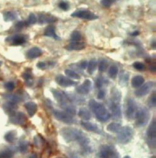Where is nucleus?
<instances>
[{
  "mask_svg": "<svg viewBox=\"0 0 156 158\" xmlns=\"http://www.w3.org/2000/svg\"><path fill=\"white\" fill-rule=\"evenodd\" d=\"M43 35L49 38H52L56 40H60L61 38L58 36L56 33L55 27L53 25H49L46 28Z\"/></svg>",
  "mask_w": 156,
  "mask_h": 158,
  "instance_id": "6ab92c4d",
  "label": "nucleus"
},
{
  "mask_svg": "<svg viewBox=\"0 0 156 158\" xmlns=\"http://www.w3.org/2000/svg\"><path fill=\"white\" fill-rule=\"evenodd\" d=\"M89 106L99 121L105 123L111 118V114L102 103L94 99H91L89 102Z\"/></svg>",
  "mask_w": 156,
  "mask_h": 158,
  "instance_id": "f03ea898",
  "label": "nucleus"
},
{
  "mask_svg": "<svg viewBox=\"0 0 156 158\" xmlns=\"http://www.w3.org/2000/svg\"><path fill=\"white\" fill-rule=\"evenodd\" d=\"M27 118L26 117L25 114L21 112L18 113L16 116H13V123L17 124H20L23 125L26 123L27 122Z\"/></svg>",
  "mask_w": 156,
  "mask_h": 158,
  "instance_id": "b1692460",
  "label": "nucleus"
},
{
  "mask_svg": "<svg viewBox=\"0 0 156 158\" xmlns=\"http://www.w3.org/2000/svg\"><path fill=\"white\" fill-rule=\"evenodd\" d=\"M36 66L39 68V69H45L46 67V64L43 61H40V62H38L37 63V65Z\"/></svg>",
  "mask_w": 156,
  "mask_h": 158,
  "instance_id": "09e8293b",
  "label": "nucleus"
},
{
  "mask_svg": "<svg viewBox=\"0 0 156 158\" xmlns=\"http://www.w3.org/2000/svg\"><path fill=\"white\" fill-rule=\"evenodd\" d=\"M27 23L26 21H20L19 22H18L16 25H15V27L17 30L19 29H22L23 28H24L25 26H27Z\"/></svg>",
  "mask_w": 156,
  "mask_h": 158,
  "instance_id": "37998d69",
  "label": "nucleus"
},
{
  "mask_svg": "<svg viewBox=\"0 0 156 158\" xmlns=\"http://www.w3.org/2000/svg\"><path fill=\"white\" fill-rule=\"evenodd\" d=\"M16 135L17 133L16 131H11L5 136V139L7 142L12 143L15 141L16 138Z\"/></svg>",
  "mask_w": 156,
  "mask_h": 158,
  "instance_id": "c756f323",
  "label": "nucleus"
},
{
  "mask_svg": "<svg viewBox=\"0 0 156 158\" xmlns=\"http://www.w3.org/2000/svg\"><path fill=\"white\" fill-rule=\"evenodd\" d=\"M60 135L68 143L76 141L83 148L88 147L89 143V138L81 131L74 127H63L60 131Z\"/></svg>",
  "mask_w": 156,
  "mask_h": 158,
  "instance_id": "f257e3e1",
  "label": "nucleus"
},
{
  "mask_svg": "<svg viewBox=\"0 0 156 158\" xmlns=\"http://www.w3.org/2000/svg\"><path fill=\"white\" fill-rule=\"evenodd\" d=\"M19 149L21 152H26L28 151V143L26 141H23L20 143Z\"/></svg>",
  "mask_w": 156,
  "mask_h": 158,
  "instance_id": "58836bf2",
  "label": "nucleus"
},
{
  "mask_svg": "<svg viewBox=\"0 0 156 158\" xmlns=\"http://www.w3.org/2000/svg\"><path fill=\"white\" fill-rule=\"evenodd\" d=\"M101 158H119V153L111 146L103 145L100 151Z\"/></svg>",
  "mask_w": 156,
  "mask_h": 158,
  "instance_id": "9d476101",
  "label": "nucleus"
},
{
  "mask_svg": "<svg viewBox=\"0 0 156 158\" xmlns=\"http://www.w3.org/2000/svg\"><path fill=\"white\" fill-rule=\"evenodd\" d=\"M24 107L27 110L28 114L30 117L33 116L38 110L37 104L34 102H28L24 104Z\"/></svg>",
  "mask_w": 156,
  "mask_h": 158,
  "instance_id": "aec40b11",
  "label": "nucleus"
},
{
  "mask_svg": "<svg viewBox=\"0 0 156 158\" xmlns=\"http://www.w3.org/2000/svg\"><path fill=\"white\" fill-rule=\"evenodd\" d=\"M88 62L86 60L82 61L80 63L79 66L81 69H85L88 66Z\"/></svg>",
  "mask_w": 156,
  "mask_h": 158,
  "instance_id": "de8ad7c7",
  "label": "nucleus"
},
{
  "mask_svg": "<svg viewBox=\"0 0 156 158\" xmlns=\"http://www.w3.org/2000/svg\"><path fill=\"white\" fill-rule=\"evenodd\" d=\"M71 16L73 18H77L89 21L95 20L99 18L97 15L87 10H77L73 12Z\"/></svg>",
  "mask_w": 156,
  "mask_h": 158,
  "instance_id": "0eeeda50",
  "label": "nucleus"
},
{
  "mask_svg": "<svg viewBox=\"0 0 156 158\" xmlns=\"http://www.w3.org/2000/svg\"><path fill=\"white\" fill-rule=\"evenodd\" d=\"M51 92L53 96L60 104V106L68 113L74 115L76 114V108L71 102L70 99L63 91L56 89H51Z\"/></svg>",
  "mask_w": 156,
  "mask_h": 158,
  "instance_id": "7ed1b4c3",
  "label": "nucleus"
},
{
  "mask_svg": "<svg viewBox=\"0 0 156 158\" xmlns=\"http://www.w3.org/2000/svg\"><path fill=\"white\" fill-rule=\"evenodd\" d=\"M154 86V83L152 81H149L145 83L140 88L135 91V94L137 97L141 98L147 95Z\"/></svg>",
  "mask_w": 156,
  "mask_h": 158,
  "instance_id": "4468645a",
  "label": "nucleus"
},
{
  "mask_svg": "<svg viewBox=\"0 0 156 158\" xmlns=\"http://www.w3.org/2000/svg\"><path fill=\"white\" fill-rule=\"evenodd\" d=\"M81 124L82 127L88 131H91V132H97V131H99L97 126L94 123L88 121H82Z\"/></svg>",
  "mask_w": 156,
  "mask_h": 158,
  "instance_id": "4be33fe9",
  "label": "nucleus"
},
{
  "mask_svg": "<svg viewBox=\"0 0 156 158\" xmlns=\"http://www.w3.org/2000/svg\"><path fill=\"white\" fill-rule=\"evenodd\" d=\"M117 141L119 143L125 144L129 143L134 137V130L131 126L122 127L120 131L117 133Z\"/></svg>",
  "mask_w": 156,
  "mask_h": 158,
  "instance_id": "39448f33",
  "label": "nucleus"
},
{
  "mask_svg": "<svg viewBox=\"0 0 156 158\" xmlns=\"http://www.w3.org/2000/svg\"><path fill=\"white\" fill-rule=\"evenodd\" d=\"M97 65V62L95 59H92L88 64V73L92 75L96 71Z\"/></svg>",
  "mask_w": 156,
  "mask_h": 158,
  "instance_id": "c85d7f7f",
  "label": "nucleus"
},
{
  "mask_svg": "<svg viewBox=\"0 0 156 158\" xmlns=\"http://www.w3.org/2000/svg\"><path fill=\"white\" fill-rule=\"evenodd\" d=\"M118 68L116 65H112L110 66V68H109V71H108V74L110 77L113 78V79H115L117 76V75L118 74Z\"/></svg>",
  "mask_w": 156,
  "mask_h": 158,
  "instance_id": "2f4dec72",
  "label": "nucleus"
},
{
  "mask_svg": "<svg viewBox=\"0 0 156 158\" xmlns=\"http://www.w3.org/2000/svg\"><path fill=\"white\" fill-rule=\"evenodd\" d=\"M96 85L97 86V87L98 88H101L102 85H103V81H102V79L101 78H98L97 80H96Z\"/></svg>",
  "mask_w": 156,
  "mask_h": 158,
  "instance_id": "8fccbe9b",
  "label": "nucleus"
},
{
  "mask_svg": "<svg viewBox=\"0 0 156 158\" xmlns=\"http://www.w3.org/2000/svg\"><path fill=\"white\" fill-rule=\"evenodd\" d=\"M33 142H34V144L36 147L37 148H41L44 143V140L43 138V137L40 135H37L36 136H35L34 139H33Z\"/></svg>",
  "mask_w": 156,
  "mask_h": 158,
  "instance_id": "72a5a7b5",
  "label": "nucleus"
},
{
  "mask_svg": "<svg viewBox=\"0 0 156 158\" xmlns=\"http://www.w3.org/2000/svg\"><path fill=\"white\" fill-rule=\"evenodd\" d=\"M57 21V18L50 14H40L39 15L38 22L39 24H43L45 23H53Z\"/></svg>",
  "mask_w": 156,
  "mask_h": 158,
  "instance_id": "f3484780",
  "label": "nucleus"
},
{
  "mask_svg": "<svg viewBox=\"0 0 156 158\" xmlns=\"http://www.w3.org/2000/svg\"><path fill=\"white\" fill-rule=\"evenodd\" d=\"M114 0H101V4L106 8H109Z\"/></svg>",
  "mask_w": 156,
  "mask_h": 158,
  "instance_id": "ea45409f",
  "label": "nucleus"
},
{
  "mask_svg": "<svg viewBox=\"0 0 156 158\" xmlns=\"http://www.w3.org/2000/svg\"><path fill=\"white\" fill-rule=\"evenodd\" d=\"M129 79V74L126 71H122L119 76V83L121 86H126Z\"/></svg>",
  "mask_w": 156,
  "mask_h": 158,
  "instance_id": "412c9836",
  "label": "nucleus"
},
{
  "mask_svg": "<svg viewBox=\"0 0 156 158\" xmlns=\"http://www.w3.org/2000/svg\"><path fill=\"white\" fill-rule=\"evenodd\" d=\"M18 17V14L15 11H7L3 13V19L5 21L9 22L16 19Z\"/></svg>",
  "mask_w": 156,
  "mask_h": 158,
  "instance_id": "bb28decb",
  "label": "nucleus"
},
{
  "mask_svg": "<svg viewBox=\"0 0 156 158\" xmlns=\"http://www.w3.org/2000/svg\"><path fill=\"white\" fill-rule=\"evenodd\" d=\"M149 104L150 106L152 107H155V104H156V96H155V94H153L150 99H149Z\"/></svg>",
  "mask_w": 156,
  "mask_h": 158,
  "instance_id": "79ce46f5",
  "label": "nucleus"
},
{
  "mask_svg": "<svg viewBox=\"0 0 156 158\" xmlns=\"http://www.w3.org/2000/svg\"><path fill=\"white\" fill-rule=\"evenodd\" d=\"M121 93L116 88H113L111 91V98L110 101V109L112 114L116 118H120L121 117V109L120 106L121 101Z\"/></svg>",
  "mask_w": 156,
  "mask_h": 158,
  "instance_id": "20e7f679",
  "label": "nucleus"
},
{
  "mask_svg": "<svg viewBox=\"0 0 156 158\" xmlns=\"http://www.w3.org/2000/svg\"><path fill=\"white\" fill-rule=\"evenodd\" d=\"M121 127L122 126L120 123L113 122L107 126L106 129L109 132H111L113 133H117L121 129Z\"/></svg>",
  "mask_w": 156,
  "mask_h": 158,
  "instance_id": "a878e982",
  "label": "nucleus"
},
{
  "mask_svg": "<svg viewBox=\"0 0 156 158\" xmlns=\"http://www.w3.org/2000/svg\"><path fill=\"white\" fill-rule=\"evenodd\" d=\"M144 78L141 76H136L133 77L131 80V85L134 88H138L141 86L144 83Z\"/></svg>",
  "mask_w": 156,
  "mask_h": 158,
  "instance_id": "5701e85b",
  "label": "nucleus"
},
{
  "mask_svg": "<svg viewBox=\"0 0 156 158\" xmlns=\"http://www.w3.org/2000/svg\"><path fill=\"white\" fill-rule=\"evenodd\" d=\"M37 21H38V19H37L36 15L33 13H31L28 16V20L26 22H27V25L29 26V25H32V24L36 23Z\"/></svg>",
  "mask_w": 156,
  "mask_h": 158,
  "instance_id": "e433bc0d",
  "label": "nucleus"
},
{
  "mask_svg": "<svg viewBox=\"0 0 156 158\" xmlns=\"http://www.w3.org/2000/svg\"><path fill=\"white\" fill-rule=\"evenodd\" d=\"M56 158H64V157H56Z\"/></svg>",
  "mask_w": 156,
  "mask_h": 158,
  "instance_id": "4d7b16f0",
  "label": "nucleus"
},
{
  "mask_svg": "<svg viewBox=\"0 0 156 158\" xmlns=\"http://www.w3.org/2000/svg\"><path fill=\"white\" fill-rule=\"evenodd\" d=\"M24 79V80L27 81H30L32 79V75H31V73H30L29 71H27V72H25L22 75Z\"/></svg>",
  "mask_w": 156,
  "mask_h": 158,
  "instance_id": "c03bdc74",
  "label": "nucleus"
},
{
  "mask_svg": "<svg viewBox=\"0 0 156 158\" xmlns=\"http://www.w3.org/2000/svg\"><path fill=\"white\" fill-rule=\"evenodd\" d=\"M106 96V93L104 90H100L98 93H97V98L99 99H102L105 98Z\"/></svg>",
  "mask_w": 156,
  "mask_h": 158,
  "instance_id": "49530a36",
  "label": "nucleus"
},
{
  "mask_svg": "<svg viewBox=\"0 0 156 158\" xmlns=\"http://www.w3.org/2000/svg\"><path fill=\"white\" fill-rule=\"evenodd\" d=\"M55 81L58 85L63 88L72 87L77 84V82L72 81L70 78L62 74H58L55 78Z\"/></svg>",
  "mask_w": 156,
  "mask_h": 158,
  "instance_id": "f8f14e48",
  "label": "nucleus"
},
{
  "mask_svg": "<svg viewBox=\"0 0 156 158\" xmlns=\"http://www.w3.org/2000/svg\"><path fill=\"white\" fill-rule=\"evenodd\" d=\"M79 116L84 121H88L91 118V114L90 111L86 108H81L78 112Z\"/></svg>",
  "mask_w": 156,
  "mask_h": 158,
  "instance_id": "393cba45",
  "label": "nucleus"
},
{
  "mask_svg": "<svg viewBox=\"0 0 156 158\" xmlns=\"http://www.w3.org/2000/svg\"><path fill=\"white\" fill-rule=\"evenodd\" d=\"M59 7L63 11H68L69 8V5L65 2H61L59 4Z\"/></svg>",
  "mask_w": 156,
  "mask_h": 158,
  "instance_id": "a18cd8bd",
  "label": "nucleus"
},
{
  "mask_svg": "<svg viewBox=\"0 0 156 158\" xmlns=\"http://www.w3.org/2000/svg\"><path fill=\"white\" fill-rule=\"evenodd\" d=\"M16 108V104L13 102H8L3 105V109L6 113L10 115H14V110Z\"/></svg>",
  "mask_w": 156,
  "mask_h": 158,
  "instance_id": "cd10ccee",
  "label": "nucleus"
},
{
  "mask_svg": "<svg viewBox=\"0 0 156 158\" xmlns=\"http://www.w3.org/2000/svg\"><path fill=\"white\" fill-rule=\"evenodd\" d=\"M138 110V105L136 101L133 99H129L127 100L125 108L126 118L130 120L134 119Z\"/></svg>",
  "mask_w": 156,
  "mask_h": 158,
  "instance_id": "6e6552de",
  "label": "nucleus"
},
{
  "mask_svg": "<svg viewBox=\"0 0 156 158\" xmlns=\"http://www.w3.org/2000/svg\"><path fill=\"white\" fill-rule=\"evenodd\" d=\"M92 87V82L89 79L86 80L83 82L81 85H80L76 87V90L77 93L81 94H86L89 93Z\"/></svg>",
  "mask_w": 156,
  "mask_h": 158,
  "instance_id": "2eb2a0df",
  "label": "nucleus"
},
{
  "mask_svg": "<svg viewBox=\"0 0 156 158\" xmlns=\"http://www.w3.org/2000/svg\"><path fill=\"white\" fill-rule=\"evenodd\" d=\"M71 40L72 41H80L82 40V35L78 31H74L71 35Z\"/></svg>",
  "mask_w": 156,
  "mask_h": 158,
  "instance_id": "f704fd0d",
  "label": "nucleus"
},
{
  "mask_svg": "<svg viewBox=\"0 0 156 158\" xmlns=\"http://www.w3.org/2000/svg\"><path fill=\"white\" fill-rule=\"evenodd\" d=\"M150 113L149 110L146 108H141L138 109L135 118L136 124L138 127H142L146 126L149 120Z\"/></svg>",
  "mask_w": 156,
  "mask_h": 158,
  "instance_id": "423d86ee",
  "label": "nucleus"
},
{
  "mask_svg": "<svg viewBox=\"0 0 156 158\" xmlns=\"http://www.w3.org/2000/svg\"><path fill=\"white\" fill-rule=\"evenodd\" d=\"M108 62L106 60H101L99 63V71L100 72H105L106 71V69L108 68Z\"/></svg>",
  "mask_w": 156,
  "mask_h": 158,
  "instance_id": "c9c22d12",
  "label": "nucleus"
},
{
  "mask_svg": "<svg viewBox=\"0 0 156 158\" xmlns=\"http://www.w3.org/2000/svg\"><path fill=\"white\" fill-rule=\"evenodd\" d=\"M69 156H70V157L71 158H80L79 157H78L76 154H74V153H71L70 154H69Z\"/></svg>",
  "mask_w": 156,
  "mask_h": 158,
  "instance_id": "603ef678",
  "label": "nucleus"
},
{
  "mask_svg": "<svg viewBox=\"0 0 156 158\" xmlns=\"http://www.w3.org/2000/svg\"><path fill=\"white\" fill-rule=\"evenodd\" d=\"M53 116L55 118L63 123H67V124H71L73 123L74 122V120L71 114L68 113L66 111H60L58 110H54L53 112Z\"/></svg>",
  "mask_w": 156,
  "mask_h": 158,
  "instance_id": "9b49d317",
  "label": "nucleus"
},
{
  "mask_svg": "<svg viewBox=\"0 0 156 158\" xmlns=\"http://www.w3.org/2000/svg\"><path fill=\"white\" fill-rule=\"evenodd\" d=\"M1 64H2V62H0V65H1Z\"/></svg>",
  "mask_w": 156,
  "mask_h": 158,
  "instance_id": "13d9d810",
  "label": "nucleus"
},
{
  "mask_svg": "<svg viewBox=\"0 0 156 158\" xmlns=\"http://www.w3.org/2000/svg\"><path fill=\"white\" fill-rule=\"evenodd\" d=\"M150 158H156V157H155V156H152Z\"/></svg>",
  "mask_w": 156,
  "mask_h": 158,
  "instance_id": "6e6d98bb",
  "label": "nucleus"
},
{
  "mask_svg": "<svg viewBox=\"0 0 156 158\" xmlns=\"http://www.w3.org/2000/svg\"><path fill=\"white\" fill-rule=\"evenodd\" d=\"M28 158H38V156L36 154H31L28 157Z\"/></svg>",
  "mask_w": 156,
  "mask_h": 158,
  "instance_id": "864d4df0",
  "label": "nucleus"
},
{
  "mask_svg": "<svg viewBox=\"0 0 156 158\" xmlns=\"http://www.w3.org/2000/svg\"><path fill=\"white\" fill-rule=\"evenodd\" d=\"M28 36L23 34H16L6 38V41H8L11 45L18 46L22 45L27 42Z\"/></svg>",
  "mask_w": 156,
  "mask_h": 158,
  "instance_id": "ddd939ff",
  "label": "nucleus"
},
{
  "mask_svg": "<svg viewBox=\"0 0 156 158\" xmlns=\"http://www.w3.org/2000/svg\"><path fill=\"white\" fill-rule=\"evenodd\" d=\"M133 67H134L136 69H137V70H138V71H144V70H145V69H146L145 65H144L142 63L139 62V61H136V62L134 63L133 64Z\"/></svg>",
  "mask_w": 156,
  "mask_h": 158,
  "instance_id": "4c0bfd02",
  "label": "nucleus"
},
{
  "mask_svg": "<svg viewBox=\"0 0 156 158\" xmlns=\"http://www.w3.org/2000/svg\"><path fill=\"white\" fill-rule=\"evenodd\" d=\"M86 44L84 42L81 41H72L69 43L65 48L68 51H80L84 49Z\"/></svg>",
  "mask_w": 156,
  "mask_h": 158,
  "instance_id": "dca6fc26",
  "label": "nucleus"
},
{
  "mask_svg": "<svg viewBox=\"0 0 156 158\" xmlns=\"http://www.w3.org/2000/svg\"><path fill=\"white\" fill-rule=\"evenodd\" d=\"M146 135L149 141V145L152 146V148H155L156 139V121L155 119H153L149 125Z\"/></svg>",
  "mask_w": 156,
  "mask_h": 158,
  "instance_id": "1a4fd4ad",
  "label": "nucleus"
},
{
  "mask_svg": "<svg viewBox=\"0 0 156 158\" xmlns=\"http://www.w3.org/2000/svg\"><path fill=\"white\" fill-rule=\"evenodd\" d=\"M139 33H139L138 31H134L133 33H131V35L133 36H138V35H139Z\"/></svg>",
  "mask_w": 156,
  "mask_h": 158,
  "instance_id": "3c124183",
  "label": "nucleus"
},
{
  "mask_svg": "<svg viewBox=\"0 0 156 158\" xmlns=\"http://www.w3.org/2000/svg\"><path fill=\"white\" fill-rule=\"evenodd\" d=\"M64 73L67 76L70 78L74 79V80H80V79H81V76L79 74H77V73L71 69H66Z\"/></svg>",
  "mask_w": 156,
  "mask_h": 158,
  "instance_id": "473e14b6",
  "label": "nucleus"
},
{
  "mask_svg": "<svg viewBox=\"0 0 156 158\" xmlns=\"http://www.w3.org/2000/svg\"><path fill=\"white\" fill-rule=\"evenodd\" d=\"M123 158H131V157H130L129 156H124Z\"/></svg>",
  "mask_w": 156,
  "mask_h": 158,
  "instance_id": "5fc2aeb1",
  "label": "nucleus"
},
{
  "mask_svg": "<svg viewBox=\"0 0 156 158\" xmlns=\"http://www.w3.org/2000/svg\"><path fill=\"white\" fill-rule=\"evenodd\" d=\"M13 152L8 148H5L0 150V158H11Z\"/></svg>",
  "mask_w": 156,
  "mask_h": 158,
  "instance_id": "7c9ffc66",
  "label": "nucleus"
},
{
  "mask_svg": "<svg viewBox=\"0 0 156 158\" xmlns=\"http://www.w3.org/2000/svg\"><path fill=\"white\" fill-rule=\"evenodd\" d=\"M42 54L43 51L41 48L38 47H33L27 51V56L28 59L33 60L41 56Z\"/></svg>",
  "mask_w": 156,
  "mask_h": 158,
  "instance_id": "a211bd4d",
  "label": "nucleus"
},
{
  "mask_svg": "<svg viewBox=\"0 0 156 158\" xmlns=\"http://www.w3.org/2000/svg\"><path fill=\"white\" fill-rule=\"evenodd\" d=\"M5 88L9 91H12L14 88H15V85L13 82L12 81H9L7 82L5 84Z\"/></svg>",
  "mask_w": 156,
  "mask_h": 158,
  "instance_id": "a19ab883",
  "label": "nucleus"
}]
</instances>
